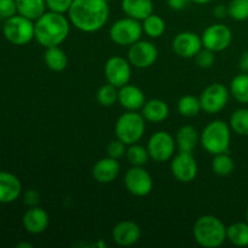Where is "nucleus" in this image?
Returning <instances> with one entry per match:
<instances>
[{
    "mask_svg": "<svg viewBox=\"0 0 248 248\" xmlns=\"http://www.w3.org/2000/svg\"><path fill=\"white\" fill-rule=\"evenodd\" d=\"M70 23L84 33H94L109 18L108 0H74L68 11Z\"/></svg>",
    "mask_w": 248,
    "mask_h": 248,
    "instance_id": "f257e3e1",
    "label": "nucleus"
},
{
    "mask_svg": "<svg viewBox=\"0 0 248 248\" xmlns=\"http://www.w3.org/2000/svg\"><path fill=\"white\" fill-rule=\"evenodd\" d=\"M35 40L44 47L60 46L65 41L70 31V21L64 14L46 11L35 21Z\"/></svg>",
    "mask_w": 248,
    "mask_h": 248,
    "instance_id": "f03ea898",
    "label": "nucleus"
},
{
    "mask_svg": "<svg viewBox=\"0 0 248 248\" xmlns=\"http://www.w3.org/2000/svg\"><path fill=\"white\" fill-rule=\"evenodd\" d=\"M193 236L201 247L217 248L227 241V227L216 216H201L194 223Z\"/></svg>",
    "mask_w": 248,
    "mask_h": 248,
    "instance_id": "7ed1b4c3",
    "label": "nucleus"
},
{
    "mask_svg": "<svg viewBox=\"0 0 248 248\" xmlns=\"http://www.w3.org/2000/svg\"><path fill=\"white\" fill-rule=\"evenodd\" d=\"M230 140V125L223 120H215L207 124L200 135V143L202 144V148L212 155L228 153Z\"/></svg>",
    "mask_w": 248,
    "mask_h": 248,
    "instance_id": "20e7f679",
    "label": "nucleus"
},
{
    "mask_svg": "<svg viewBox=\"0 0 248 248\" xmlns=\"http://www.w3.org/2000/svg\"><path fill=\"white\" fill-rule=\"evenodd\" d=\"M145 132V119L137 111H126L115 124V135L126 145L138 143Z\"/></svg>",
    "mask_w": 248,
    "mask_h": 248,
    "instance_id": "39448f33",
    "label": "nucleus"
},
{
    "mask_svg": "<svg viewBox=\"0 0 248 248\" xmlns=\"http://www.w3.org/2000/svg\"><path fill=\"white\" fill-rule=\"evenodd\" d=\"M2 34L5 39L14 45H27L35 38V24L31 19L17 14L5 19Z\"/></svg>",
    "mask_w": 248,
    "mask_h": 248,
    "instance_id": "423d86ee",
    "label": "nucleus"
},
{
    "mask_svg": "<svg viewBox=\"0 0 248 248\" xmlns=\"http://www.w3.org/2000/svg\"><path fill=\"white\" fill-rule=\"evenodd\" d=\"M143 27L140 21L131 17H124L114 22L109 28V38L119 46H131L140 40Z\"/></svg>",
    "mask_w": 248,
    "mask_h": 248,
    "instance_id": "0eeeda50",
    "label": "nucleus"
},
{
    "mask_svg": "<svg viewBox=\"0 0 248 248\" xmlns=\"http://www.w3.org/2000/svg\"><path fill=\"white\" fill-rule=\"evenodd\" d=\"M176 140L166 131H157L148 140L147 149L150 159L156 162L169 161L176 152Z\"/></svg>",
    "mask_w": 248,
    "mask_h": 248,
    "instance_id": "6e6552de",
    "label": "nucleus"
},
{
    "mask_svg": "<svg viewBox=\"0 0 248 248\" xmlns=\"http://www.w3.org/2000/svg\"><path fill=\"white\" fill-rule=\"evenodd\" d=\"M159 56L156 46L148 40H138L128 46L127 60L131 65L138 69H147L155 64Z\"/></svg>",
    "mask_w": 248,
    "mask_h": 248,
    "instance_id": "1a4fd4ad",
    "label": "nucleus"
},
{
    "mask_svg": "<svg viewBox=\"0 0 248 248\" xmlns=\"http://www.w3.org/2000/svg\"><path fill=\"white\" fill-rule=\"evenodd\" d=\"M229 90L219 82H215L206 87L200 94L201 108L207 114H217L225 108L229 101Z\"/></svg>",
    "mask_w": 248,
    "mask_h": 248,
    "instance_id": "9d476101",
    "label": "nucleus"
},
{
    "mask_svg": "<svg viewBox=\"0 0 248 248\" xmlns=\"http://www.w3.org/2000/svg\"><path fill=\"white\" fill-rule=\"evenodd\" d=\"M202 45L205 48L213 51V52H220L227 50L232 41V29L223 23H215L208 26L203 31Z\"/></svg>",
    "mask_w": 248,
    "mask_h": 248,
    "instance_id": "9b49d317",
    "label": "nucleus"
},
{
    "mask_svg": "<svg viewBox=\"0 0 248 248\" xmlns=\"http://www.w3.org/2000/svg\"><path fill=\"white\" fill-rule=\"evenodd\" d=\"M132 65L128 60L121 57V56H113L109 58L104 64V77L107 82L113 86L123 87L124 85L128 84L132 75Z\"/></svg>",
    "mask_w": 248,
    "mask_h": 248,
    "instance_id": "f8f14e48",
    "label": "nucleus"
},
{
    "mask_svg": "<svg viewBox=\"0 0 248 248\" xmlns=\"http://www.w3.org/2000/svg\"><path fill=\"white\" fill-rule=\"evenodd\" d=\"M125 186L132 195L143 198L152 193L154 182L143 166H132L125 174Z\"/></svg>",
    "mask_w": 248,
    "mask_h": 248,
    "instance_id": "ddd939ff",
    "label": "nucleus"
},
{
    "mask_svg": "<svg viewBox=\"0 0 248 248\" xmlns=\"http://www.w3.org/2000/svg\"><path fill=\"white\" fill-rule=\"evenodd\" d=\"M198 162L193 156V153L179 152L172 157L171 172L174 178L181 183H190L198 176Z\"/></svg>",
    "mask_w": 248,
    "mask_h": 248,
    "instance_id": "4468645a",
    "label": "nucleus"
},
{
    "mask_svg": "<svg viewBox=\"0 0 248 248\" xmlns=\"http://www.w3.org/2000/svg\"><path fill=\"white\" fill-rule=\"evenodd\" d=\"M202 47V39L194 31H181L172 40V50L182 58L195 57Z\"/></svg>",
    "mask_w": 248,
    "mask_h": 248,
    "instance_id": "2eb2a0df",
    "label": "nucleus"
},
{
    "mask_svg": "<svg viewBox=\"0 0 248 248\" xmlns=\"http://www.w3.org/2000/svg\"><path fill=\"white\" fill-rule=\"evenodd\" d=\"M142 232L137 223L132 220L119 222L111 232V239L118 246L130 247L140 241Z\"/></svg>",
    "mask_w": 248,
    "mask_h": 248,
    "instance_id": "dca6fc26",
    "label": "nucleus"
},
{
    "mask_svg": "<svg viewBox=\"0 0 248 248\" xmlns=\"http://www.w3.org/2000/svg\"><path fill=\"white\" fill-rule=\"evenodd\" d=\"M48 222L50 219L47 212L39 206L29 207L22 218L24 230L33 235H39L45 232L48 227Z\"/></svg>",
    "mask_w": 248,
    "mask_h": 248,
    "instance_id": "f3484780",
    "label": "nucleus"
},
{
    "mask_svg": "<svg viewBox=\"0 0 248 248\" xmlns=\"http://www.w3.org/2000/svg\"><path fill=\"white\" fill-rule=\"evenodd\" d=\"M120 173V164L113 157H103L92 167V177L102 184H108L115 181Z\"/></svg>",
    "mask_w": 248,
    "mask_h": 248,
    "instance_id": "a211bd4d",
    "label": "nucleus"
},
{
    "mask_svg": "<svg viewBox=\"0 0 248 248\" xmlns=\"http://www.w3.org/2000/svg\"><path fill=\"white\" fill-rule=\"evenodd\" d=\"M118 102L128 111H137L143 108L145 101L144 92L135 85L126 84L119 90Z\"/></svg>",
    "mask_w": 248,
    "mask_h": 248,
    "instance_id": "6ab92c4d",
    "label": "nucleus"
},
{
    "mask_svg": "<svg viewBox=\"0 0 248 248\" xmlns=\"http://www.w3.org/2000/svg\"><path fill=\"white\" fill-rule=\"evenodd\" d=\"M21 194V181L14 173L0 171V203L14 202Z\"/></svg>",
    "mask_w": 248,
    "mask_h": 248,
    "instance_id": "aec40b11",
    "label": "nucleus"
},
{
    "mask_svg": "<svg viewBox=\"0 0 248 248\" xmlns=\"http://www.w3.org/2000/svg\"><path fill=\"white\" fill-rule=\"evenodd\" d=\"M124 14L131 18L143 21L154 12L153 0H121Z\"/></svg>",
    "mask_w": 248,
    "mask_h": 248,
    "instance_id": "412c9836",
    "label": "nucleus"
},
{
    "mask_svg": "<svg viewBox=\"0 0 248 248\" xmlns=\"http://www.w3.org/2000/svg\"><path fill=\"white\" fill-rule=\"evenodd\" d=\"M142 110L143 118L145 121H149L153 124H159L166 120L170 115V108L167 103L162 99H150L147 101L143 106Z\"/></svg>",
    "mask_w": 248,
    "mask_h": 248,
    "instance_id": "4be33fe9",
    "label": "nucleus"
},
{
    "mask_svg": "<svg viewBox=\"0 0 248 248\" xmlns=\"http://www.w3.org/2000/svg\"><path fill=\"white\" fill-rule=\"evenodd\" d=\"M176 145L178 152L193 153L198 143L200 142V135L195 127L190 125L182 126L176 135Z\"/></svg>",
    "mask_w": 248,
    "mask_h": 248,
    "instance_id": "5701e85b",
    "label": "nucleus"
},
{
    "mask_svg": "<svg viewBox=\"0 0 248 248\" xmlns=\"http://www.w3.org/2000/svg\"><path fill=\"white\" fill-rule=\"evenodd\" d=\"M17 14L27 17L31 21H36L46 12L45 0H16Z\"/></svg>",
    "mask_w": 248,
    "mask_h": 248,
    "instance_id": "b1692460",
    "label": "nucleus"
},
{
    "mask_svg": "<svg viewBox=\"0 0 248 248\" xmlns=\"http://www.w3.org/2000/svg\"><path fill=\"white\" fill-rule=\"evenodd\" d=\"M44 62L46 67L52 72H63L68 65L67 53L60 46L46 47L44 52Z\"/></svg>",
    "mask_w": 248,
    "mask_h": 248,
    "instance_id": "393cba45",
    "label": "nucleus"
},
{
    "mask_svg": "<svg viewBox=\"0 0 248 248\" xmlns=\"http://www.w3.org/2000/svg\"><path fill=\"white\" fill-rule=\"evenodd\" d=\"M227 240L234 246H248V222H237L228 227Z\"/></svg>",
    "mask_w": 248,
    "mask_h": 248,
    "instance_id": "a878e982",
    "label": "nucleus"
},
{
    "mask_svg": "<svg viewBox=\"0 0 248 248\" xmlns=\"http://www.w3.org/2000/svg\"><path fill=\"white\" fill-rule=\"evenodd\" d=\"M142 27H143V33L147 34L149 38L157 39L165 33L166 23H165L162 17H160L159 15H155L154 12H153V14L149 15L147 18L143 19Z\"/></svg>",
    "mask_w": 248,
    "mask_h": 248,
    "instance_id": "bb28decb",
    "label": "nucleus"
},
{
    "mask_svg": "<svg viewBox=\"0 0 248 248\" xmlns=\"http://www.w3.org/2000/svg\"><path fill=\"white\" fill-rule=\"evenodd\" d=\"M177 109H178V113L186 118H194L202 110L200 98L191 96V94H186V96L181 97L178 104H177Z\"/></svg>",
    "mask_w": 248,
    "mask_h": 248,
    "instance_id": "cd10ccee",
    "label": "nucleus"
},
{
    "mask_svg": "<svg viewBox=\"0 0 248 248\" xmlns=\"http://www.w3.org/2000/svg\"><path fill=\"white\" fill-rule=\"evenodd\" d=\"M230 93L240 103H248V74H239L232 80Z\"/></svg>",
    "mask_w": 248,
    "mask_h": 248,
    "instance_id": "c85d7f7f",
    "label": "nucleus"
},
{
    "mask_svg": "<svg viewBox=\"0 0 248 248\" xmlns=\"http://www.w3.org/2000/svg\"><path fill=\"white\" fill-rule=\"evenodd\" d=\"M234 160H232V157L228 153L216 154L212 160V170L217 176H229L234 171Z\"/></svg>",
    "mask_w": 248,
    "mask_h": 248,
    "instance_id": "c756f323",
    "label": "nucleus"
},
{
    "mask_svg": "<svg viewBox=\"0 0 248 248\" xmlns=\"http://www.w3.org/2000/svg\"><path fill=\"white\" fill-rule=\"evenodd\" d=\"M126 157L132 166H144L149 161V152L143 145L135 143L126 149Z\"/></svg>",
    "mask_w": 248,
    "mask_h": 248,
    "instance_id": "7c9ffc66",
    "label": "nucleus"
},
{
    "mask_svg": "<svg viewBox=\"0 0 248 248\" xmlns=\"http://www.w3.org/2000/svg\"><path fill=\"white\" fill-rule=\"evenodd\" d=\"M230 128L240 136H248V109H236L230 116Z\"/></svg>",
    "mask_w": 248,
    "mask_h": 248,
    "instance_id": "2f4dec72",
    "label": "nucleus"
},
{
    "mask_svg": "<svg viewBox=\"0 0 248 248\" xmlns=\"http://www.w3.org/2000/svg\"><path fill=\"white\" fill-rule=\"evenodd\" d=\"M118 87L113 86V85L109 84V82L99 87L98 91H97L96 93L97 101H98V103L103 107L114 106L115 102H118Z\"/></svg>",
    "mask_w": 248,
    "mask_h": 248,
    "instance_id": "473e14b6",
    "label": "nucleus"
},
{
    "mask_svg": "<svg viewBox=\"0 0 248 248\" xmlns=\"http://www.w3.org/2000/svg\"><path fill=\"white\" fill-rule=\"evenodd\" d=\"M228 14L234 21L248 19V0H232L228 5Z\"/></svg>",
    "mask_w": 248,
    "mask_h": 248,
    "instance_id": "72a5a7b5",
    "label": "nucleus"
},
{
    "mask_svg": "<svg viewBox=\"0 0 248 248\" xmlns=\"http://www.w3.org/2000/svg\"><path fill=\"white\" fill-rule=\"evenodd\" d=\"M195 62L198 64L199 68H202V69H207V68H211L213 64H215V52L208 48L202 47L200 51H199L198 55L195 56Z\"/></svg>",
    "mask_w": 248,
    "mask_h": 248,
    "instance_id": "f704fd0d",
    "label": "nucleus"
},
{
    "mask_svg": "<svg viewBox=\"0 0 248 248\" xmlns=\"http://www.w3.org/2000/svg\"><path fill=\"white\" fill-rule=\"evenodd\" d=\"M107 154H108L109 157L119 160L124 155H126V144L116 138V140H111L108 144V147H107Z\"/></svg>",
    "mask_w": 248,
    "mask_h": 248,
    "instance_id": "c9c22d12",
    "label": "nucleus"
},
{
    "mask_svg": "<svg viewBox=\"0 0 248 248\" xmlns=\"http://www.w3.org/2000/svg\"><path fill=\"white\" fill-rule=\"evenodd\" d=\"M46 6L50 11L60 12V14H65L69 11L74 0H45Z\"/></svg>",
    "mask_w": 248,
    "mask_h": 248,
    "instance_id": "e433bc0d",
    "label": "nucleus"
},
{
    "mask_svg": "<svg viewBox=\"0 0 248 248\" xmlns=\"http://www.w3.org/2000/svg\"><path fill=\"white\" fill-rule=\"evenodd\" d=\"M17 15L16 0H0V18L7 19Z\"/></svg>",
    "mask_w": 248,
    "mask_h": 248,
    "instance_id": "4c0bfd02",
    "label": "nucleus"
},
{
    "mask_svg": "<svg viewBox=\"0 0 248 248\" xmlns=\"http://www.w3.org/2000/svg\"><path fill=\"white\" fill-rule=\"evenodd\" d=\"M39 201H40V195L36 190L34 189H29L24 193L23 195V202L26 203L28 207H34V206H38Z\"/></svg>",
    "mask_w": 248,
    "mask_h": 248,
    "instance_id": "58836bf2",
    "label": "nucleus"
},
{
    "mask_svg": "<svg viewBox=\"0 0 248 248\" xmlns=\"http://www.w3.org/2000/svg\"><path fill=\"white\" fill-rule=\"evenodd\" d=\"M189 2L190 0H167L170 9L174 10V11H182L188 6Z\"/></svg>",
    "mask_w": 248,
    "mask_h": 248,
    "instance_id": "ea45409f",
    "label": "nucleus"
},
{
    "mask_svg": "<svg viewBox=\"0 0 248 248\" xmlns=\"http://www.w3.org/2000/svg\"><path fill=\"white\" fill-rule=\"evenodd\" d=\"M213 14H215V16L217 18H225L227 16H229V14H228V6H225V5H217L215 7V10H213Z\"/></svg>",
    "mask_w": 248,
    "mask_h": 248,
    "instance_id": "a19ab883",
    "label": "nucleus"
},
{
    "mask_svg": "<svg viewBox=\"0 0 248 248\" xmlns=\"http://www.w3.org/2000/svg\"><path fill=\"white\" fill-rule=\"evenodd\" d=\"M239 67L244 73H248V51H245L240 57Z\"/></svg>",
    "mask_w": 248,
    "mask_h": 248,
    "instance_id": "79ce46f5",
    "label": "nucleus"
},
{
    "mask_svg": "<svg viewBox=\"0 0 248 248\" xmlns=\"http://www.w3.org/2000/svg\"><path fill=\"white\" fill-rule=\"evenodd\" d=\"M212 0H190V2H194V4H199V5H203V4H208Z\"/></svg>",
    "mask_w": 248,
    "mask_h": 248,
    "instance_id": "37998d69",
    "label": "nucleus"
},
{
    "mask_svg": "<svg viewBox=\"0 0 248 248\" xmlns=\"http://www.w3.org/2000/svg\"><path fill=\"white\" fill-rule=\"evenodd\" d=\"M17 247L18 248H22V247H26V248H31L33 247V245L31 244H27V242H21V244L17 245Z\"/></svg>",
    "mask_w": 248,
    "mask_h": 248,
    "instance_id": "c03bdc74",
    "label": "nucleus"
},
{
    "mask_svg": "<svg viewBox=\"0 0 248 248\" xmlns=\"http://www.w3.org/2000/svg\"><path fill=\"white\" fill-rule=\"evenodd\" d=\"M246 219H247V222H248V206H247V210H246Z\"/></svg>",
    "mask_w": 248,
    "mask_h": 248,
    "instance_id": "a18cd8bd",
    "label": "nucleus"
}]
</instances>
